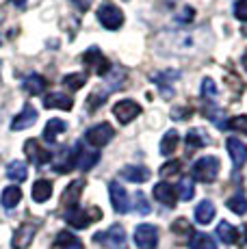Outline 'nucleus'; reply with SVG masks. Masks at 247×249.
Segmentation results:
<instances>
[{"mask_svg": "<svg viewBox=\"0 0 247 249\" xmlns=\"http://www.w3.org/2000/svg\"><path fill=\"white\" fill-rule=\"evenodd\" d=\"M93 243H100L106 249H126L128 247V236H126V230H124L120 223L111 226L104 232H96L93 234Z\"/></svg>", "mask_w": 247, "mask_h": 249, "instance_id": "f257e3e1", "label": "nucleus"}, {"mask_svg": "<svg viewBox=\"0 0 247 249\" xmlns=\"http://www.w3.org/2000/svg\"><path fill=\"white\" fill-rule=\"evenodd\" d=\"M219 159L217 156H202L193 162L191 174L193 178L199 182H215L217 176H219Z\"/></svg>", "mask_w": 247, "mask_h": 249, "instance_id": "f03ea898", "label": "nucleus"}, {"mask_svg": "<svg viewBox=\"0 0 247 249\" xmlns=\"http://www.w3.org/2000/svg\"><path fill=\"white\" fill-rule=\"evenodd\" d=\"M102 217V213H100L98 208H89V210H83V208H70V210H65V214H63V219L70 223L72 228L76 230H85V228H89L91 226V221H96V219Z\"/></svg>", "mask_w": 247, "mask_h": 249, "instance_id": "7ed1b4c3", "label": "nucleus"}, {"mask_svg": "<svg viewBox=\"0 0 247 249\" xmlns=\"http://www.w3.org/2000/svg\"><path fill=\"white\" fill-rule=\"evenodd\" d=\"M113 137H115V130H113V126L106 124V122L96 124V126L87 128V132H85V141H87L93 150L108 145V143L113 141Z\"/></svg>", "mask_w": 247, "mask_h": 249, "instance_id": "20e7f679", "label": "nucleus"}, {"mask_svg": "<svg viewBox=\"0 0 247 249\" xmlns=\"http://www.w3.org/2000/svg\"><path fill=\"white\" fill-rule=\"evenodd\" d=\"M98 22L102 24L106 31H117V28H122V24H124V13H122L120 7L106 2L98 9Z\"/></svg>", "mask_w": 247, "mask_h": 249, "instance_id": "39448f33", "label": "nucleus"}, {"mask_svg": "<svg viewBox=\"0 0 247 249\" xmlns=\"http://www.w3.org/2000/svg\"><path fill=\"white\" fill-rule=\"evenodd\" d=\"M135 245L139 249H156L159 247V230L152 223H141L135 230Z\"/></svg>", "mask_w": 247, "mask_h": 249, "instance_id": "423d86ee", "label": "nucleus"}, {"mask_svg": "<svg viewBox=\"0 0 247 249\" xmlns=\"http://www.w3.org/2000/svg\"><path fill=\"white\" fill-rule=\"evenodd\" d=\"M113 115L117 117L120 124H130L132 119H137L141 115V104L135 100H120L113 107Z\"/></svg>", "mask_w": 247, "mask_h": 249, "instance_id": "0eeeda50", "label": "nucleus"}, {"mask_svg": "<svg viewBox=\"0 0 247 249\" xmlns=\"http://www.w3.org/2000/svg\"><path fill=\"white\" fill-rule=\"evenodd\" d=\"M24 154H26V159L31 162H35L37 167L48 165V162L52 160V152L46 150L37 139H28V141L24 143Z\"/></svg>", "mask_w": 247, "mask_h": 249, "instance_id": "6e6552de", "label": "nucleus"}, {"mask_svg": "<svg viewBox=\"0 0 247 249\" xmlns=\"http://www.w3.org/2000/svg\"><path fill=\"white\" fill-rule=\"evenodd\" d=\"M108 197H111L113 210L120 214H126L130 210V197H128L126 189L120 184V182H111L108 184Z\"/></svg>", "mask_w": 247, "mask_h": 249, "instance_id": "1a4fd4ad", "label": "nucleus"}, {"mask_svg": "<svg viewBox=\"0 0 247 249\" xmlns=\"http://www.w3.org/2000/svg\"><path fill=\"white\" fill-rule=\"evenodd\" d=\"M83 61H85V65H87L89 70H93L100 76H104L106 71H111V65H108V61L102 56L100 48H89V50L83 54Z\"/></svg>", "mask_w": 247, "mask_h": 249, "instance_id": "9d476101", "label": "nucleus"}, {"mask_svg": "<svg viewBox=\"0 0 247 249\" xmlns=\"http://www.w3.org/2000/svg\"><path fill=\"white\" fill-rule=\"evenodd\" d=\"M226 147H228V152H230V159H232L234 169H241V167L247 162V145L241 141V139L230 137L226 141Z\"/></svg>", "mask_w": 247, "mask_h": 249, "instance_id": "9b49d317", "label": "nucleus"}, {"mask_svg": "<svg viewBox=\"0 0 247 249\" xmlns=\"http://www.w3.org/2000/svg\"><path fill=\"white\" fill-rule=\"evenodd\" d=\"M83 189H85V180H74L68 184V189L61 193V206H65V208H76L78 206V199L80 195H83Z\"/></svg>", "mask_w": 247, "mask_h": 249, "instance_id": "f8f14e48", "label": "nucleus"}, {"mask_svg": "<svg viewBox=\"0 0 247 249\" xmlns=\"http://www.w3.org/2000/svg\"><path fill=\"white\" fill-rule=\"evenodd\" d=\"M35 232H37V228L33 226V223H24V226H20L16 232H13L11 247L13 249H28V245H31L33 238H35Z\"/></svg>", "mask_w": 247, "mask_h": 249, "instance_id": "ddd939ff", "label": "nucleus"}, {"mask_svg": "<svg viewBox=\"0 0 247 249\" xmlns=\"http://www.w3.org/2000/svg\"><path fill=\"white\" fill-rule=\"evenodd\" d=\"M37 122V111L33 108V104H26L24 108H22L20 113L13 117L11 122V130L18 132V130H26V128H31L33 124Z\"/></svg>", "mask_w": 247, "mask_h": 249, "instance_id": "4468645a", "label": "nucleus"}, {"mask_svg": "<svg viewBox=\"0 0 247 249\" xmlns=\"http://www.w3.org/2000/svg\"><path fill=\"white\" fill-rule=\"evenodd\" d=\"M154 197L163 206H167V208H174L176 202H178V193H176V189L169 182H159L154 186Z\"/></svg>", "mask_w": 247, "mask_h": 249, "instance_id": "2eb2a0df", "label": "nucleus"}, {"mask_svg": "<svg viewBox=\"0 0 247 249\" xmlns=\"http://www.w3.org/2000/svg\"><path fill=\"white\" fill-rule=\"evenodd\" d=\"M41 102H44V108H61V111H72L74 107V100L70 95L61 93V91H52Z\"/></svg>", "mask_w": 247, "mask_h": 249, "instance_id": "dca6fc26", "label": "nucleus"}, {"mask_svg": "<svg viewBox=\"0 0 247 249\" xmlns=\"http://www.w3.org/2000/svg\"><path fill=\"white\" fill-rule=\"evenodd\" d=\"M120 174H122L124 180L137 182V184L150 180V169H148V167H143V165H128V167H124Z\"/></svg>", "mask_w": 247, "mask_h": 249, "instance_id": "f3484780", "label": "nucleus"}, {"mask_svg": "<svg viewBox=\"0 0 247 249\" xmlns=\"http://www.w3.org/2000/svg\"><path fill=\"white\" fill-rule=\"evenodd\" d=\"M212 219H215V204L211 199H202L195 206V221L199 226H208Z\"/></svg>", "mask_w": 247, "mask_h": 249, "instance_id": "a211bd4d", "label": "nucleus"}, {"mask_svg": "<svg viewBox=\"0 0 247 249\" xmlns=\"http://www.w3.org/2000/svg\"><path fill=\"white\" fill-rule=\"evenodd\" d=\"M46 87H48V83H46V78L41 74H28L24 78V85H22V89L28 95H41Z\"/></svg>", "mask_w": 247, "mask_h": 249, "instance_id": "6ab92c4d", "label": "nucleus"}, {"mask_svg": "<svg viewBox=\"0 0 247 249\" xmlns=\"http://www.w3.org/2000/svg\"><path fill=\"white\" fill-rule=\"evenodd\" d=\"M68 130V124L63 122V119H50L48 124H46V128H44V141H48V143H54L56 139H59L61 132H65Z\"/></svg>", "mask_w": 247, "mask_h": 249, "instance_id": "aec40b11", "label": "nucleus"}, {"mask_svg": "<svg viewBox=\"0 0 247 249\" xmlns=\"http://www.w3.org/2000/svg\"><path fill=\"white\" fill-rule=\"evenodd\" d=\"M52 197V182L50 180H37L33 184V199L37 204H44Z\"/></svg>", "mask_w": 247, "mask_h": 249, "instance_id": "412c9836", "label": "nucleus"}, {"mask_svg": "<svg viewBox=\"0 0 247 249\" xmlns=\"http://www.w3.org/2000/svg\"><path fill=\"white\" fill-rule=\"evenodd\" d=\"M217 238H219L221 243H226V245H234V243L239 241V230L234 226H230L228 221H221L219 226H217Z\"/></svg>", "mask_w": 247, "mask_h": 249, "instance_id": "4be33fe9", "label": "nucleus"}, {"mask_svg": "<svg viewBox=\"0 0 247 249\" xmlns=\"http://www.w3.org/2000/svg\"><path fill=\"white\" fill-rule=\"evenodd\" d=\"M22 199V191L20 186H7V189L2 191V195H0V204L4 206L7 210H13L18 204H20Z\"/></svg>", "mask_w": 247, "mask_h": 249, "instance_id": "5701e85b", "label": "nucleus"}, {"mask_svg": "<svg viewBox=\"0 0 247 249\" xmlns=\"http://www.w3.org/2000/svg\"><path fill=\"white\" fill-rule=\"evenodd\" d=\"M189 249H217V243L212 236L204 232H193L189 238Z\"/></svg>", "mask_w": 247, "mask_h": 249, "instance_id": "b1692460", "label": "nucleus"}, {"mask_svg": "<svg viewBox=\"0 0 247 249\" xmlns=\"http://www.w3.org/2000/svg\"><path fill=\"white\" fill-rule=\"evenodd\" d=\"M178 143H180V135L174 130H167L163 135V139H160V154L163 156H172L174 152H176V147H178Z\"/></svg>", "mask_w": 247, "mask_h": 249, "instance_id": "393cba45", "label": "nucleus"}, {"mask_svg": "<svg viewBox=\"0 0 247 249\" xmlns=\"http://www.w3.org/2000/svg\"><path fill=\"white\" fill-rule=\"evenodd\" d=\"M28 176V165L24 160H13L7 165V178L13 182H22Z\"/></svg>", "mask_w": 247, "mask_h": 249, "instance_id": "a878e982", "label": "nucleus"}, {"mask_svg": "<svg viewBox=\"0 0 247 249\" xmlns=\"http://www.w3.org/2000/svg\"><path fill=\"white\" fill-rule=\"evenodd\" d=\"M54 247L56 249H83V243H80L72 232H59L56 234Z\"/></svg>", "mask_w": 247, "mask_h": 249, "instance_id": "bb28decb", "label": "nucleus"}, {"mask_svg": "<svg viewBox=\"0 0 247 249\" xmlns=\"http://www.w3.org/2000/svg\"><path fill=\"white\" fill-rule=\"evenodd\" d=\"M100 160V152L93 150V152H80L78 154V160H76V167L80 171H89L91 167H96Z\"/></svg>", "mask_w": 247, "mask_h": 249, "instance_id": "cd10ccee", "label": "nucleus"}, {"mask_svg": "<svg viewBox=\"0 0 247 249\" xmlns=\"http://www.w3.org/2000/svg\"><path fill=\"white\" fill-rule=\"evenodd\" d=\"M184 141H187L189 147H204L208 143L204 130H199V128H191V130L187 132V137H184Z\"/></svg>", "mask_w": 247, "mask_h": 249, "instance_id": "c85d7f7f", "label": "nucleus"}, {"mask_svg": "<svg viewBox=\"0 0 247 249\" xmlns=\"http://www.w3.org/2000/svg\"><path fill=\"white\" fill-rule=\"evenodd\" d=\"M178 197L182 199V202H189V199H193V195H195V189H193V180L191 178H182L178 184Z\"/></svg>", "mask_w": 247, "mask_h": 249, "instance_id": "c756f323", "label": "nucleus"}, {"mask_svg": "<svg viewBox=\"0 0 247 249\" xmlns=\"http://www.w3.org/2000/svg\"><path fill=\"white\" fill-rule=\"evenodd\" d=\"M228 208H230L234 214H245L247 213V197L243 193H236L234 197L228 199Z\"/></svg>", "mask_w": 247, "mask_h": 249, "instance_id": "7c9ffc66", "label": "nucleus"}, {"mask_svg": "<svg viewBox=\"0 0 247 249\" xmlns=\"http://www.w3.org/2000/svg\"><path fill=\"white\" fill-rule=\"evenodd\" d=\"M85 83H87V76L85 74H68L63 78V85L68 87L70 91H78L85 87Z\"/></svg>", "mask_w": 247, "mask_h": 249, "instance_id": "2f4dec72", "label": "nucleus"}, {"mask_svg": "<svg viewBox=\"0 0 247 249\" xmlns=\"http://www.w3.org/2000/svg\"><path fill=\"white\" fill-rule=\"evenodd\" d=\"M199 93H202L206 100H215L217 98V85H215V80H212V78H204Z\"/></svg>", "mask_w": 247, "mask_h": 249, "instance_id": "473e14b6", "label": "nucleus"}, {"mask_svg": "<svg viewBox=\"0 0 247 249\" xmlns=\"http://www.w3.org/2000/svg\"><path fill=\"white\" fill-rule=\"evenodd\" d=\"M228 128H232V130L236 132H243V135H247V115H239V117H232L230 122L226 124Z\"/></svg>", "mask_w": 247, "mask_h": 249, "instance_id": "72a5a7b5", "label": "nucleus"}, {"mask_svg": "<svg viewBox=\"0 0 247 249\" xmlns=\"http://www.w3.org/2000/svg\"><path fill=\"white\" fill-rule=\"evenodd\" d=\"M180 169H182V162L180 160H169V162H165V165L160 167V176H163V178H169V176L178 174Z\"/></svg>", "mask_w": 247, "mask_h": 249, "instance_id": "f704fd0d", "label": "nucleus"}, {"mask_svg": "<svg viewBox=\"0 0 247 249\" xmlns=\"http://www.w3.org/2000/svg\"><path fill=\"white\" fill-rule=\"evenodd\" d=\"M135 199H137V206H135V208H137V213H139V214H150V213H152V206H150V202H148V197H145L141 191L135 195Z\"/></svg>", "mask_w": 247, "mask_h": 249, "instance_id": "c9c22d12", "label": "nucleus"}, {"mask_svg": "<svg viewBox=\"0 0 247 249\" xmlns=\"http://www.w3.org/2000/svg\"><path fill=\"white\" fill-rule=\"evenodd\" d=\"M234 18L241 22H247V0H239L234 4Z\"/></svg>", "mask_w": 247, "mask_h": 249, "instance_id": "e433bc0d", "label": "nucleus"}, {"mask_svg": "<svg viewBox=\"0 0 247 249\" xmlns=\"http://www.w3.org/2000/svg\"><path fill=\"white\" fill-rule=\"evenodd\" d=\"M174 232L176 234H189V236H191V234H193V230H191V226H189V221H187V219H176V221H174Z\"/></svg>", "mask_w": 247, "mask_h": 249, "instance_id": "4c0bfd02", "label": "nucleus"}, {"mask_svg": "<svg viewBox=\"0 0 247 249\" xmlns=\"http://www.w3.org/2000/svg\"><path fill=\"white\" fill-rule=\"evenodd\" d=\"M189 115H191V108H180V107H176L174 111H172V119L180 122V119H189Z\"/></svg>", "mask_w": 247, "mask_h": 249, "instance_id": "58836bf2", "label": "nucleus"}, {"mask_svg": "<svg viewBox=\"0 0 247 249\" xmlns=\"http://www.w3.org/2000/svg\"><path fill=\"white\" fill-rule=\"evenodd\" d=\"M178 76H180L178 71H167V74H159V76H154L152 80H154L156 85H160V80H165V83H167L169 78H178Z\"/></svg>", "mask_w": 247, "mask_h": 249, "instance_id": "ea45409f", "label": "nucleus"}, {"mask_svg": "<svg viewBox=\"0 0 247 249\" xmlns=\"http://www.w3.org/2000/svg\"><path fill=\"white\" fill-rule=\"evenodd\" d=\"M70 2H74L80 11H87V9L91 7V0H70Z\"/></svg>", "mask_w": 247, "mask_h": 249, "instance_id": "a19ab883", "label": "nucleus"}, {"mask_svg": "<svg viewBox=\"0 0 247 249\" xmlns=\"http://www.w3.org/2000/svg\"><path fill=\"white\" fill-rule=\"evenodd\" d=\"M13 4H16V7H20V9H24L26 7V0H11Z\"/></svg>", "mask_w": 247, "mask_h": 249, "instance_id": "79ce46f5", "label": "nucleus"}, {"mask_svg": "<svg viewBox=\"0 0 247 249\" xmlns=\"http://www.w3.org/2000/svg\"><path fill=\"white\" fill-rule=\"evenodd\" d=\"M241 65H243V68H245V71H247V50H245V54L241 56Z\"/></svg>", "mask_w": 247, "mask_h": 249, "instance_id": "37998d69", "label": "nucleus"}]
</instances>
